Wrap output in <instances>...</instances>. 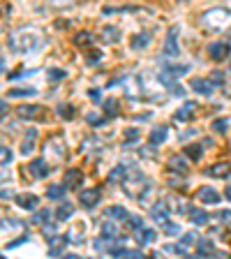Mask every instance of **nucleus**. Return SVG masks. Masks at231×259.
<instances>
[{
	"instance_id": "f257e3e1",
	"label": "nucleus",
	"mask_w": 231,
	"mask_h": 259,
	"mask_svg": "<svg viewBox=\"0 0 231 259\" xmlns=\"http://www.w3.org/2000/svg\"><path fill=\"white\" fill-rule=\"evenodd\" d=\"M39 47H42V35L35 30H21L10 37V49L16 54H30V51H37Z\"/></svg>"
},
{
	"instance_id": "f03ea898",
	"label": "nucleus",
	"mask_w": 231,
	"mask_h": 259,
	"mask_svg": "<svg viewBox=\"0 0 231 259\" xmlns=\"http://www.w3.org/2000/svg\"><path fill=\"white\" fill-rule=\"evenodd\" d=\"M231 23V12L224 10V7H215L204 14V26L210 28V30H224Z\"/></svg>"
},
{
	"instance_id": "7ed1b4c3",
	"label": "nucleus",
	"mask_w": 231,
	"mask_h": 259,
	"mask_svg": "<svg viewBox=\"0 0 231 259\" xmlns=\"http://www.w3.org/2000/svg\"><path fill=\"white\" fill-rule=\"evenodd\" d=\"M146 183H148V181L144 178V174L134 171V174H129V176L123 181V190L129 194V197H139V192L144 190Z\"/></svg>"
},
{
	"instance_id": "20e7f679",
	"label": "nucleus",
	"mask_w": 231,
	"mask_h": 259,
	"mask_svg": "<svg viewBox=\"0 0 231 259\" xmlns=\"http://www.w3.org/2000/svg\"><path fill=\"white\" fill-rule=\"evenodd\" d=\"M44 157H47V160H54V162H60L65 157V146H63V141H60V137L49 139V144L44 146Z\"/></svg>"
},
{
	"instance_id": "39448f33",
	"label": "nucleus",
	"mask_w": 231,
	"mask_h": 259,
	"mask_svg": "<svg viewBox=\"0 0 231 259\" xmlns=\"http://www.w3.org/2000/svg\"><path fill=\"white\" fill-rule=\"evenodd\" d=\"M169 213H171V206H169V201H164V199H160L157 204L151 206V218L157 222V225H167Z\"/></svg>"
},
{
	"instance_id": "423d86ee",
	"label": "nucleus",
	"mask_w": 231,
	"mask_h": 259,
	"mask_svg": "<svg viewBox=\"0 0 231 259\" xmlns=\"http://www.w3.org/2000/svg\"><path fill=\"white\" fill-rule=\"evenodd\" d=\"M67 243H70V236H67V234H65V236L54 234V236L49 238V254H51V257H60V254H65Z\"/></svg>"
},
{
	"instance_id": "0eeeda50",
	"label": "nucleus",
	"mask_w": 231,
	"mask_h": 259,
	"mask_svg": "<svg viewBox=\"0 0 231 259\" xmlns=\"http://www.w3.org/2000/svg\"><path fill=\"white\" fill-rule=\"evenodd\" d=\"M19 118H26V120H39L44 118V109L39 104H23V107L16 109Z\"/></svg>"
},
{
	"instance_id": "6e6552de",
	"label": "nucleus",
	"mask_w": 231,
	"mask_h": 259,
	"mask_svg": "<svg viewBox=\"0 0 231 259\" xmlns=\"http://www.w3.org/2000/svg\"><path fill=\"white\" fill-rule=\"evenodd\" d=\"M178 54H180V47H178V28H171L167 35V42H164V56L178 58Z\"/></svg>"
},
{
	"instance_id": "1a4fd4ad",
	"label": "nucleus",
	"mask_w": 231,
	"mask_h": 259,
	"mask_svg": "<svg viewBox=\"0 0 231 259\" xmlns=\"http://www.w3.org/2000/svg\"><path fill=\"white\" fill-rule=\"evenodd\" d=\"M197 199L204 201V204H208V206H217L222 201V197H220L217 190H213L210 185H206V188H201L199 192H197Z\"/></svg>"
},
{
	"instance_id": "9d476101",
	"label": "nucleus",
	"mask_w": 231,
	"mask_h": 259,
	"mask_svg": "<svg viewBox=\"0 0 231 259\" xmlns=\"http://www.w3.org/2000/svg\"><path fill=\"white\" fill-rule=\"evenodd\" d=\"M229 54H231V47L226 42H215V44H210V47H208V56L213 60H217V63H220V60H224Z\"/></svg>"
},
{
	"instance_id": "9b49d317",
	"label": "nucleus",
	"mask_w": 231,
	"mask_h": 259,
	"mask_svg": "<svg viewBox=\"0 0 231 259\" xmlns=\"http://www.w3.org/2000/svg\"><path fill=\"white\" fill-rule=\"evenodd\" d=\"M79 201L86 208H95L97 206V201H100V190H93V188H88V190H81V194H79Z\"/></svg>"
},
{
	"instance_id": "f8f14e48",
	"label": "nucleus",
	"mask_w": 231,
	"mask_h": 259,
	"mask_svg": "<svg viewBox=\"0 0 231 259\" xmlns=\"http://www.w3.org/2000/svg\"><path fill=\"white\" fill-rule=\"evenodd\" d=\"M28 169H30V174L35 178H47L49 171H51L49 164H47V157H44V160H32L30 164H28Z\"/></svg>"
},
{
	"instance_id": "ddd939ff",
	"label": "nucleus",
	"mask_w": 231,
	"mask_h": 259,
	"mask_svg": "<svg viewBox=\"0 0 231 259\" xmlns=\"http://www.w3.org/2000/svg\"><path fill=\"white\" fill-rule=\"evenodd\" d=\"M192 91H197L199 95H213L215 83L210 79H192Z\"/></svg>"
},
{
	"instance_id": "4468645a",
	"label": "nucleus",
	"mask_w": 231,
	"mask_h": 259,
	"mask_svg": "<svg viewBox=\"0 0 231 259\" xmlns=\"http://www.w3.org/2000/svg\"><path fill=\"white\" fill-rule=\"evenodd\" d=\"M194 111H197V104H194V102H185L183 107L176 111V120H178V123H188V120L194 118Z\"/></svg>"
},
{
	"instance_id": "2eb2a0df",
	"label": "nucleus",
	"mask_w": 231,
	"mask_h": 259,
	"mask_svg": "<svg viewBox=\"0 0 231 259\" xmlns=\"http://www.w3.org/2000/svg\"><path fill=\"white\" fill-rule=\"evenodd\" d=\"M102 238H107V241H118L120 232H118V225H116V220H107L102 225V234H100Z\"/></svg>"
},
{
	"instance_id": "dca6fc26",
	"label": "nucleus",
	"mask_w": 231,
	"mask_h": 259,
	"mask_svg": "<svg viewBox=\"0 0 231 259\" xmlns=\"http://www.w3.org/2000/svg\"><path fill=\"white\" fill-rule=\"evenodd\" d=\"M157 238V234L153 232V229H146V227H141V229H136V245H151L153 241Z\"/></svg>"
},
{
	"instance_id": "f3484780",
	"label": "nucleus",
	"mask_w": 231,
	"mask_h": 259,
	"mask_svg": "<svg viewBox=\"0 0 231 259\" xmlns=\"http://www.w3.org/2000/svg\"><path fill=\"white\" fill-rule=\"evenodd\" d=\"M197 254H199V257H213V254H220V252L215 250L213 241H206V238H201V241H197Z\"/></svg>"
},
{
	"instance_id": "a211bd4d",
	"label": "nucleus",
	"mask_w": 231,
	"mask_h": 259,
	"mask_svg": "<svg viewBox=\"0 0 231 259\" xmlns=\"http://www.w3.org/2000/svg\"><path fill=\"white\" fill-rule=\"evenodd\" d=\"M16 204L21 206V208L26 210H35L39 204V199L35 197V194H16Z\"/></svg>"
},
{
	"instance_id": "6ab92c4d",
	"label": "nucleus",
	"mask_w": 231,
	"mask_h": 259,
	"mask_svg": "<svg viewBox=\"0 0 231 259\" xmlns=\"http://www.w3.org/2000/svg\"><path fill=\"white\" fill-rule=\"evenodd\" d=\"M107 218H111V220H116V222H127L129 213L123 208V206H109V208H107Z\"/></svg>"
},
{
	"instance_id": "aec40b11",
	"label": "nucleus",
	"mask_w": 231,
	"mask_h": 259,
	"mask_svg": "<svg viewBox=\"0 0 231 259\" xmlns=\"http://www.w3.org/2000/svg\"><path fill=\"white\" fill-rule=\"evenodd\" d=\"M167 137H169V130L164 127V125H160V127H155V130L151 132L148 141H151L153 146H160V144H164V141H167Z\"/></svg>"
},
{
	"instance_id": "412c9836",
	"label": "nucleus",
	"mask_w": 231,
	"mask_h": 259,
	"mask_svg": "<svg viewBox=\"0 0 231 259\" xmlns=\"http://www.w3.org/2000/svg\"><path fill=\"white\" fill-rule=\"evenodd\" d=\"M67 188H76L79 183H83V174L79 169H70V171H65V181H63Z\"/></svg>"
},
{
	"instance_id": "4be33fe9",
	"label": "nucleus",
	"mask_w": 231,
	"mask_h": 259,
	"mask_svg": "<svg viewBox=\"0 0 231 259\" xmlns=\"http://www.w3.org/2000/svg\"><path fill=\"white\" fill-rule=\"evenodd\" d=\"M229 171H231L229 162H220V164H215V167H210L206 174H208V176H213V178H224V176H229Z\"/></svg>"
},
{
	"instance_id": "5701e85b",
	"label": "nucleus",
	"mask_w": 231,
	"mask_h": 259,
	"mask_svg": "<svg viewBox=\"0 0 231 259\" xmlns=\"http://www.w3.org/2000/svg\"><path fill=\"white\" fill-rule=\"evenodd\" d=\"M120 39V30L116 26H107L102 30V42L104 44H116Z\"/></svg>"
},
{
	"instance_id": "b1692460",
	"label": "nucleus",
	"mask_w": 231,
	"mask_h": 259,
	"mask_svg": "<svg viewBox=\"0 0 231 259\" xmlns=\"http://www.w3.org/2000/svg\"><path fill=\"white\" fill-rule=\"evenodd\" d=\"M65 190H67V185L65 183H54V185H49L47 188V197L49 199H63L65 197Z\"/></svg>"
},
{
	"instance_id": "393cba45",
	"label": "nucleus",
	"mask_w": 231,
	"mask_h": 259,
	"mask_svg": "<svg viewBox=\"0 0 231 259\" xmlns=\"http://www.w3.org/2000/svg\"><path fill=\"white\" fill-rule=\"evenodd\" d=\"M153 194H155V188H153V183H146L144 185V190H141L139 192V197H136V199H139V204H151L153 201Z\"/></svg>"
},
{
	"instance_id": "a878e982",
	"label": "nucleus",
	"mask_w": 231,
	"mask_h": 259,
	"mask_svg": "<svg viewBox=\"0 0 231 259\" xmlns=\"http://www.w3.org/2000/svg\"><path fill=\"white\" fill-rule=\"evenodd\" d=\"M190 220H192V225H206L210 218H208V213H206V210L192 208V210H190Z\"/></svg>"
},
{
	"instance_id": "bb28decb",
	"label": "nucleus",
	"mask_w": 231,
	"mask_h": 259,
	"mask_svg": "<svg viewBox=\"0 0 231 259\" xmlns=\"http://www.w3.org/2000/svg\"><path fill=\"white\" fill-rule=\"evenodd\" d=\"M72 213H74V206L72 204H60L58 210H56V220L63 222V220H67V218H72Z\"/></svg>"
},
{
	"instance_id": "cd10ccee",
	"label": "nucleus",
	"mask_w": 231,
	"mask_h": 259,
	"mask_svg": "<svg viewBox=\"0 0 231 259\" xmlns=\"http://www.w3.org/2000/svg\"><path fill=\"white\" fill-rule=\"evenodd\" d=\"M148 44H151V35H148V32H141V35H136L134 39H132V49H146L148 47Z\"/></svg>"
},
{
	"instance_id": "c85d7f7f",
	"label": "nucleus",
	"mask_w": 231,
	"mask_h": 259,
	"mask_svg": "<svg viewBox=\"0 0 231 259\" xmlns=\"http://www.w3.org/2000/svg\"><path fill=\"white\" fill-rule=\"evenodd\" d=\"M35 137H37V132H35V130H30V135L23 139V146H21V153H23V155L32 153V148H35Z\"/></svg>"
},
{
	"instance_id": "c756f323",
	"label": "nucleus",
	"mask_w": 231,
	"mask_h": 259,
	"mask_svg": "<svg viewBox=\"0 0 231 259\" xmlns=\"http://www.w3.org/2000/svg\"><path fill=\"white\" fill-rule=\"evenodd\" d=\"M185 155H188L190 160H199V157L204 155V148H201L199 144H190V146H185Z\"/></svg>"
},
{
	"instance_id": "7c9ffc66",
	"label": "nucleus",
	"mask_w": 231,
	"mask_h": 259,
	"mask_svg": "<svg viewBox=\"0 0 231 259\" xmlns=\"http://www.w3.org/2000/svg\"><path fill=\"white\" fill-rule=\"evenodd\" d=\"M111 254H116V257H144L141 250H129V248H113Z\"/></svg>"
},
{
	"instance_id": "2f4dec72",
	"label": "nucleus",
	"mask_w": 231,
	"mask_h": 259,
	"mask_svg": "<svg viewBox=\"0 0 231 259\" xmlns=\"http://www.w3.org/2000/svg\"><path fill=\"white\" fill-rule=\"evenodd\" d=\"M169 169L185 174V171H188V164H185V160L180 155H176V157H171V160H169Z\"/></svg>"
},
{
	"instance_id": "473e14b6",
	"label": "nucleus",
	"mask_w": 231,
	"mask_h": 259,
	"mask_svg": "<svg viewBox=\"0 0 231 259\" xmlns=\"http://www.w3.org/2000/svg\"><path fill=\"white\" fill-rule=\"evenodd\" d=\"M32 95H37L35 88H12L10 91V97H32Z\"/></svg>"
},
{
	"instance_id": "72a5a7b5",
	"label": "nucleus",
	"mask_w": 231,
	"mask_h": 259,
	"mask_svg": "<svg viewBox=\"0 0 231 259\" xmlns=\"http://www.w3.org/2000/svg\"><path fill=\"white\" fill-rule=\"evenodd\" d=\"M58 116L60 118H65V120H72L76 116V111H74L72 104H63V107H58Z\"/></svg>"
},
{
	"instance_id": "f704fd0d",
	"label": "nucleus",
	"mask_w": 231,
	"mask_h": 259,
	"mask_svg": "<svg viewBox=\"0 0 231 259\" xmlns=\"http://www.w3.org/2000/svg\"><path fill=\"white\" fill-rule=\"evenodd\" d=\"M104 113H107L109 118H111V116H116V113H118V100H107V102H104Z\"/></svg>"
},
{
	"instance_id": "c9c22d12",
	"label": "nucleus",
	"mask_w": 231,
	"mask_h": 259,
	"mask_svg": "<svg viewBox=\"0 0 231 259\" xmlns=\"http://www.w3.org/2000/svg\"><path fill=\"white\" fill-rule=\"evenodd\" d=\"M49 215H51V210H49V208H42V210H37V213H35L32 222H35V225H47V222H49Z\"/></svg>"
},
{
	"instance_id": "e433bc0d",
	"label": "nucleus",
	"mask_w": 231,
	"mask_h": 259,
	"mask_svg": "<svg viewBox=\"0 0 231 259\" xmlns=\"http://www.w3.org/2000/svg\"><path fill=\"white\" fill-rule=\"evenodd\" d=\"M12 151L10 148H7V146H0V167H7V164H10L12 162Z\"/></svg>"
},
{
	"instance_id": "4c0bfd02",
	"label": "nucleus",
	"mask_w": 231,
	"mask_h": 259,
	"mask_svg": "<svg viewBox=\"0 0 231 259\" xmlns=\"http://www.w3.org/2000/svg\"><path fill=\"white\" fill-rule=\"evenodd\" d=\"M123 176H125V164H118V167L109 174V183H116V181H118V178H123Z\"/></svg>"
},
{
	"instance_id": "58836bf2",
	"label": "nucleus",
	"mask_w": 231,
	"mask_h": 259,
	"mask_svg": "<svg viewBox=\"0 0 231 259\" xmlns=\"http://www.w3.org/2000/svg\"><path fill=\"white\" fill-rule=\"evenodd\" d=\"M226 125H229V120H226V118L213 120V127H215V132H220V135H224V132H226Z\"/></svg>"
},
{
	"instance_id": "ea45409f",
	"label": "nucleus",
	"mask_w": 231,
	"mask_h": 259,
	"mask_svg": "<svg viewBox=\"0 0 231 259\" xmlns=\"http://www.w3.org/2000/svg\"><path fill=\"white\" fill-rule=\"evenodd\" d=\"M164 252H171V254H185L188 250H185L183 243H180V245H173V243H171V245H167V248H164Z\"/></svg>"
},
{
	"instance_id": "a19ab883",
	"label": "nucleus",
	"mask_w": 231,
	"mask_h": 259,
	"mask_svg": "<svg viewBox=\"0 0 231 259\" xmlns=\"http://www.w3.org/2000/svg\"><path fill=\"white\" fill-rule=\"evenodd\" d=\"M162 227H164V232H167L169 236H178V234H180V227L173 225V222H167V225H162Z\"/></svg>"
},
{
	"instance_id": "79ce46f5",
	"label": "nucleus",
	"mask_w": 231,
	"mask_h": 259,
	"mask_svg": "<svg viewBox=\"0 0 231 259\" xmlns=\"http://www.w3.org/2000/svg\"><path fill=\"white\" fill-rule=\"evenodd\" d=\"M127 225L132 227V229H141V227H144V220H141V218H136V215H129L127 218Z\"/></svg>"
},
{
	"instance_id": "37998d69",
	"label": "nucleus",
	"mask_w": 231,
	"mask_h": 259,
	"mask_svg": "<svg viewBox=\"0 0 231 259\" xmlns=\"http://www.w3.org/2000/svg\"><path fill=\"white\" fill-rule=\"evenodd\" d=\"M197 241H199V236L194 232H190V234H183V241L180 243H183V245H192V243H197Z\"/></svg>"
},
{
	"instance_id": "c03bdc74",
	"label": "nucleus",
	"mask_w": 231,
	"mask_h": 259,
	"mask_svg": "<svg viewBox=\"0 0 231 259\" xmlns=\"http://www.w3.org/2000/svg\"><path fill=\"white\" fill-rule=\"evenodd\" d=\"M90 42H93V37L88 32H79V35H76V44H79V47L81 44H90Z\"/></svg>"
},
{
	"instance_id": "a18cd8bd",
	"label": "nucleus",
	"mask_w": 231,
	"mask_h": 259,
	"mask_svg": "<svg viewBox=\"0 0 231 259\" xmlns=\"http://www.w3.org/2000/svg\"><path fill=\"white\" fill-rule=\"evenodd\" d=\"M210 81H213V83H224V74H222V72H213Z\"/></svg>"
},
{
	"instance_id": "49530a36",
	"label": "nucleus",
	"mask_w": 231,
	"mask_h": 259,
	"mask_svg": "<svg viewBox=\"0 0 231 259\" xmlns=\"http://www.w3.org/2000/svg\"><path fill=\"white\" fill-rule=\"evenodd\" d=\"M7 111H10V107H7V102H5V100H0V118H5V116H7Z\"/></svg>"
},
{
	"instance_id": "de8ad7c7",
	"label": "nucleus",
	"mask_w": 231,
	"mask_h": 259,
	"mask_svg": "<svg viewBox=\"0 0 231 259\" xmlns=\"http://www.w3.org/2000/svg\"><path fill=\"white\" fill-rule=\"evenodd\" d=\"M49 76H51V79H63L65 72L63 70H49Z\"/></svg>"
},
{
	"instance_id": "09e8293b",
	"label": "nucleus",
	"mask_w": 231,
	"mask_h": 259,
	"mask_svg": "<svg viewBox=\"0 0 231 259\" xmlns=\"http://www.w3.org/2000/svg\"><path fill=\"white\" fill-rule=\"evenodd\" d=\"M136 137H139V132H136V130H127V132H125V139H127V141L136 139Z\"/></svg>"
},
{
	"instance_id": "8fccbe9b",
	"label": "nucleus",
	"mask_w": 231,
	"mask_h": 259,
	"mask_svg": "<svg viewBox=\"0 0 231 259\" xmlns=\"http://www.w3.org/2000/svg\"><path fill=\"white\" fill-rule=\"evenodd\" d=\"M7 178H10V174H7V171H0V183H3V181H7Z\"/></svg>"
},
{
	"instance_id": "3c124183",
	"label": "nucleus",
	"mask_w": 231,
	"mask_h": 259,
	"mask_svg": "<svg viewBox=\"0 0 231 259\" xmlns=\"http://www.w3.org/2000/svg\"><path fill=\"white\" fill-rule=\"evenodd\" d=\"M224 194H226V199H229V201H231V183H229V185H226V190H224Z\"/></svg>"
},
{
	"instance_id": "603ef678",
	"label": "nucleus",
	"mask_w": 231,
	"mask_h": 259,
	"mask_svg": "<svg viewBox=\"0 0 231 259\" xmlns=\"http://www.w3.org/2000/svg\"><path fill=\"white\" fill-rule=\"evenodd\" d=\"M54 5H65V3H72V0H51Z\"/></svg>"
},
{
	"instance_id": "864d4df0",
	"label": "nucleus",
	"mask_w": 231,
	"mask_h": 259,
	"mask_svg": "<svg viewBox=\"0 0 231 259\" xmlns=\"http://www.w3.org/2000/svg\"><path fill=\"white\" fill-rule=\"evenodd\" d=\"M0 225H3V220H0Z\"/></svg>"
}]
</instances>
